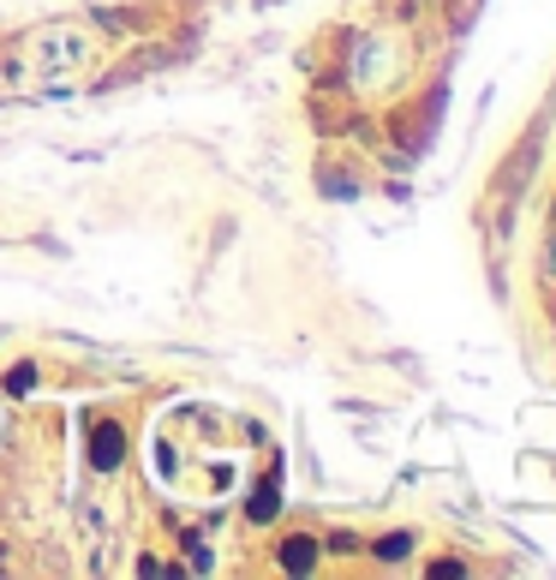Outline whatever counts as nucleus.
<instances>
[{
	"instance_id": "obj_4",
	"label": "nucleus",
	"mask_w": 556,
	"mask_h": 580,
	"mask_svg": "<svg viewBox=\"0 0 556 580\" xmlns=\"http://www.w3.org/2000/svg\"><path fill=\"white\" fill-rule=\"evenodd\" d=\"M407 551H413V538H407V533H389V538H377V557H383V563H401Z\"/></svg>"
},
{
	"instance_id": "obj_1",
	"label": "nucleus",
	"mask_w": 556,
	"mask_h": 580,
	"mask_svg": "<svg viewBox=\"0 0 556 580\" xmlns=\"http://www.w3.org/2000/svg\"><path fill=\"white\" fill-rule=\"evenodd\" d=\"M91 461L103 466V473H114V466L126 461V425H114V419H103L91 431Z\"/></svg>"
},
{
	"instance_id": "obj_2",
	"label": "nucleus",
	"mask_w": 556,
	"mask_h": 580,
	"mask_svg": "<svg viewBox=\"0 0 556 580\" xmlns=\"http://www.w3.org/2000/svg\"><path fill=\"white\" fill-rule=\"evenodd\" d=\"M311 563H318V538L299 533V538H287V545H282V569H287V575H306Z\"/></svg>"
},
{
	"instance_id": "obj_3",
	"label": "nucleus",
	"mask_w": 556,
	"mask_h": 580,
	"mask_svg": "<svg viewBox=\"0 0 556 580\" xmlns=\"http://www.w3.org/2000/svg\"><path fill=\"white\" fill-rule=\"evenodd\" d=\"M246 509H251V521H275V514H282V490H275V473L258 485V497H251Z\"/></svg>"
},
{
	"instance_id": "obj_5",
	"label": "nucleus",
	"mask_w": 556,
	"mask_h": 580,
	"mask_svg": "<svg viewBox=\"0 0 556 580\" xmlns=\"http://www.w3.org/2000/svg\"><path fill=\"white\" fill-rule=\"evenodd\" d=\"M31 383H36V365H19V371H7V389H12V395H24Z\"/></svg>"
}]
</instances>
